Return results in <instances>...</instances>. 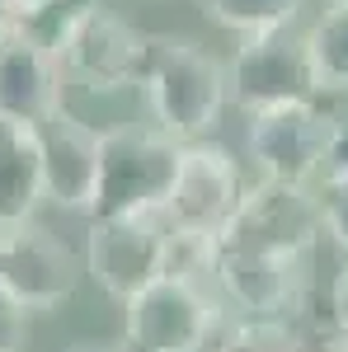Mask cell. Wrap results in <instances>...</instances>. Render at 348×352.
I'll return each instance as SVG.
<instances>
[{
	"instance_id": "12",
	"label": "cell",
	"mask_w": 348,
	"mask_h": 352,
	"mask_svg": "<svg viewBox=\"0 0 348 352\" xmlns=\"http://www.w3.org/2000/svg\"><path fill=\"white\" fill-rule=\"evenodd\" d=\"M66 71L52 47H43L19 19L0 28V113L19 122H43L61 109Z\"/></svg>"
},
{
	"instance_id": "5",
	"label": "cell",
	"mask_w": 348,
	"mask_h": 352,
	"mask_svg": "<svg viewBox=\"0 0 348 352\" xmlns=\"http://www.w3.org/2000/svg\"><path fill=\"white\" fill-rule=\"evenodd\" d=\"M85 272L118 305L136 296L146 282L170 272V221L161 212H113L90 217Z\"/></svg>"
},
{
	"instance_id": "3",
	"label": "cell",
	"mask_w": 348,
	"mask_h": 352,
	"mask_svg": "<svg viewBox=\"0 0 348 352\" xmlns=\"http://www.w3.org/2000/svg\"><path fill=\"white\" fill-rule=\"evenodd\" d=\"M221 300L203 277L161 272L136 296L123 300V348L127 352H203L221 329Z\"/></svg>"
},
{
	"instance_id": "20",
	"label": "cell",
	"mask_w": 348,
	"mask_h": 352,
	"mask_svg": "<svg viewBox=\"0 0 348 352\" xmlns=\"http://www.w3.org/2000/svg\"><path fill=\"white\" fill-rule=\"evenodd\" d=\"M24 320H28V310L0 282V352H19V343H24Z\"/></svg>"
},
{
	"instance_id": "13",
	"label": "cell",
	"mask_w": 348,
	"mask_h": 352,
	"mask_svg": "<svg viewBox=\"0 0 348 352\" xmlns=\"http://www.w3.org/2000/svg\"><path fill=\"white\" fill-rule=\"evenodd\" d=\"M301 263L306 258L254 254V249H221L216 244L212 282L221 287V296L231 300L240 315L283 320L296 305V292H301Z\"/></svg>"
},
{
	"instance_id": "25",
	"label": "cell",
	"mask_w": 348,
	"mask_h": 352,
	"mask_svg": "<svg viewBox=\"0 0 348 352\" xmlns=\"http://www.w3.org/2000/svg\"><path fill=\"white\" fill-rule=\"evenodd\" d=\"M10 24V5H5V0H0V28Z\"/></svg>"
},
{
	"instance_id": "15",
	"label": "cell",
	"mask_w": 348,
	"mask_h": 352,
	"mask_svg": "<svg viewBox=\"0 0 348 352\" xmlns=\"http://www.w3.org/2000/svg\"><path fill=\"white\" fill-rule=\"evenodd\" d=\"M320 89H348V0H325L320 19L306 28Z\"/></svg>"
},
{
	"instance_id": "9",
	"label": "cell",
	"mask_w": 348,
	"mask_h": 352,
	"mask_svg": "<svg viewBox=\"0 0 348 352\" xmlns=\"http://www.w3.org/2000/svg\"><path fill=\"white\" fill-rule=\"evenodd\" d=\"M85 258L38 221H14L0 230V282L24 310H57L76 296Z\"/></svg>"
},
{
	"instance_id": "10",
	"label": "cell",
	"mask_w": 348,
	"mask_h": 352,
	"mask_svg": "<svg viewBox=\"0 0 348 352\" xmlns=\"http://www.w3.org/2000/svg\"><path fill=\"white\" fill-rule=\"evenodd\" d=\"M146 61V33H136L127 19L94 5L61 43V71L66 80L85 85L90 94H123L136 89Z\"/></svg>"
},
{
	"instance_id": "11",
	"label": "cell",
	"mask_w": 348,
	"mask_h": 352,
	"mask_svg": "<svg viewBox=\"0 0 348 352\" xmlns=\"http://www.w3.org/2000/svg\"><path fill=\"white\" fill-rule=\"evenodd\" d=\"M38 132V155H43V202L61 212H90L94 184H99V132L61 109L33 122Z\"/></svg>"
},
{
	"instance_id": "2",
	"label": "cell",
	"mask_w": 348,
	"mask_h": 352,
	"mask_svg": "<svg viewBox=\"0 0 348 352\" xmlns=\"http://www.w3.org/2000/svg\"><path fill=\"white\" fill-rule=\"evenodd\" d=\"M184 141L165 127H108L99 132V184L90 217L113 212H161L179 174Z\"/></svg>"
},
{
	"instance_id": "23",
	"label": "cell",
	"mask_w": 348,
	"mask_h": 352,
	"mask_svg": "<svg viewBox=\"0 0 348 352\" xmlns=\"http://www.w3.org/2000/svg\"><path fill=\"white\" fill-rule=\"evenodd\" d=\"M5 5H10V19H28V14H33V10H43L48 0H5Z\"/></svg>"
},
{
	"instance_id": "4",
	"label": "cell",
	"mask_w": 348,
	"mask_h": 352,
	"mask_svg": "<svg viewBox=\"0 0 348 352\" xmlns=\"http://www.w3.org/2000/svg\"><path fill=\"white\" fill-rule=\"evenodd\" d=\"M320 235H325V212H320V192H311V184L259 179L254 188L240 192V202H236L231 221L221 226L216 244L221 249L306 258Z\"/></svg>"
},
{
	"instance_id": "18",
	"label": "cell",
	"mask_w": 348,
	"mask_h": 352,
	"mask_svg": "<svg viewBox=\"0 0 348 352\" xmlns=\"http://www.w3.org/2000/svg\"><path fill=\"white\" fill-rule=\"evenodd\" d=\"M316 192H320L325 230L334 235L339 249H348V169H344V174H325V184Z\"/></svg>"
},
{
	"instance_id": "8",
	"label": "cell",
	"mask_w": 348,
	"mask_h": 352,
	"mask_svg": "<svg viewBox=\"0 0 348 352\" xmlns=\"http://www.w3.org/2000/svg\"><path fill=\"white\" fill-rule=\"evenodd\" d=\"M245 192V174L240 160L216 146V141H184L179 151V174L170 184V197H165L161 217L170 221V230L179 235H207L216 240L221 226L231 221L236 202Z\"/></svg>"
},
{
	"instance_id": "19",
	"label": "cell",
	"mask_w": 348,
	"mask_h": 352,
	"mask_svg": "<svg viewBox=\"0 0 348 352\" xmlns=\"http://www.w3.org/2000/svg\"><path fill=\"white\" fill-rule=\"evenodd\" d=\"M296 352H348V329L329 315V320H306L301 329H292Z\"/></svg>"
},
{
	"instance_id": "14",
	"label": "cell",
	"mask_w": 348,
	"mask_h": 352,
	"mask_svg": "<svg viewBox=\"0 0 348 352\" xmlns=\"http://www.w3.org/2000/svg\"><path fill=\"white\" fill-rule=\"evenodd\" d=\"M43 207V155L33 122L0 113V226L28 221Z\"/></svg>"
},
{
	"instance_id": "22",
	"label": "cell",
	"mask_w": 348,
	"mask_h": 352,
	"mask_svg": "<svg viewBox=\"0 0 348 352\" xmlns=\"http://www.w3.org/2000/svg\"><path fill=\"white\" fill-rule=\"evenodd\" d=\"M329 310H334V320L348 329V268L339 272V282H334V300H329Z\"/></svg>"
},
{
	"instance_id": "16",
	"label": "cell",
	"mask_w": 348,
	"mask_h": 352,
	"mask_svg": "<svg viewBox=\"0 0 348 352\" xmlns=\"http://www.w3.org/2000/svg\"><path fill=\"white\" fill-rule=\"evenodd\" d=\"M306 0H203L207 19H216L231 33H259V28H278L292 24L301 14Z\"/></svg>"
},
{
	"instance_id": "21",
	"label": "cell",
	"mask_w": 348,
	"mask_h": 352,
	"mask_svg": "<svg viewBox=\"0 0 348 352\" xmlns=\"http://www.w3.org/2000/svg\"><path fill=\"white\" fill-rule=\"evenodd\" d=\"M348 169V118L334 122V141H329V160H325V174H344Z\"/></svg>"
},
{
	"instance_id": "1",
	"label": "cell",
	"mask_w": 348,
	"mask_h": 352,
	"mask_svg": "<svg viewBox=\"0 0 348 352\" xmlns=\"http://www.w3.org/2000/svg\"><path fill=\"white\" fill-rule=\"evenodd\" d=\"M136 89L146 94L156 127H165L174 141L212 136L221 122V109L231 99L226 66L207 56L198 43L170 38V33H146V61H141Z\"/></svg>"
},
{
	"instance_id": "26",
	"label": "cell",
	"mask_w": 348,
	"mask_h": 352,
	"mask_svg": "<svg viewBox=\"0 0 348 352\" xmlns=\"http://www.w3.org/2000/svg\"><path fill=\"white\" fill-rule=\"evenodd\" d=\"M0 230H5V226H0Z\"/></svg>"
},
{
	"instance_id": "17",
	"label": "cell",
	"mask_w": 348,
	"mask_h": 352,
	"mask_svg": "<svg viewBox=\"0 0 348 352\" xmlns=\"http://www.w3.org/2000/svg\"><path fill=\"white\" fill-rule=\"evenodd\" d=\"M212 352H296L292 329L283 320H259V315H240V320H221V329L212 333Z\"/></svg>"
},
{
	"instance_id": "6",
	"label": "cell",
	"mask_w": 348,
	"mask_h": 352,
	"mask_svg": "<svg viewBox=\"0 0 348 352\" xmlns=\"http://www.w3.org/2000/svg\"><path fill=\"white\" fill-rule=\"evenodd\" d=\"M226 85H231V99L245 113L325 94L311 47H306V33H296L292 24L240 33V47L226 66Z\"/></svg>"
},
{
	"instance_id": "24",
	"label": "cell",
	"mask_w": 348,
	"mask_h": 352,
	"mask_svg": "<svg viewBox=\"0 0 348 352\" xmlns=\"http://www.w3.org/2000/svg\"><path fill=\"white\" fill-rule=\"evenodd\" d=\"M66 352H127L123 343H76V348H66Z\"/></svg>"
},
{
	"instance_id": "7",
	"label": "cell",
	"mask_w": 348,
	"mask_h": 352,
	"mask_svg": "<svg viewBox=\"0 0 348 352\" xmlns=\"http://www.w3.org/2000/svg\"><path fill=\"white\" fill-rule=\"evenodd\" d=\"M334 122L339 118H329L320 109V99H292V104L254 109L249 127H245V151L259 164L264 179L311 184L316 174H325Z\"/></svg>"
}]
</instances>
